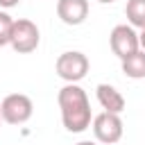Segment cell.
Returning a JSON list of instances; mask_svg holds the SVG:
<instances>
[{"mask_svg":"<svg viewBox=\"0 0 145 145\" xmlns=\"http://www.w3.org/2000/svg\"><path fill=\"white\" fill-rule=\"evenodd\" d=\"M125 16H127L131 27L143 29L145 27V0H127Z\"/></svg>","mask_w":145,"mask_h":145,"instance_id":"30bf717a","label":"cell"},{"mask_svg":"<svg viewBox=\"0 0 145 145\" xmlns=\"http://www.w3.org/2000/svg\"><path fill=\"white\" fill-rule=\"evenodd\" d=\"M95 95H97V102H100V106L104 111L118 113V116L125 111V97H122V93L116 86H111V84H97Z\"/></svg>","mask_w":145,"mask_h":145,"instance_id":"ba28073f","label":"cell"},{"mask_svg":"<svg viewBox=\"0 0 145 145\" xmlns=\"http://www.w3.org/2000/svg\"><path fill=\"white\" fill-rule=\"evenodd\" d=\"M122 72L129 79H145V50L134 52L131 57L122 59Z\"/></svg>","mask_w":145,"mask_h":145,"instance_id":"9c48e42d","label":"cell"},{"mask_svg":"<svg viewBox=\"0 0 145 145\" xmlns=\"http://www.w3.org/2000/svg\"><path fill=\"white\" fill-rule=\"evenodd\" d=\"M0 122H2V113H0Z\"/></svg>","mask_w":145,"mask_h":145,"instance_id":"2e32d148","label":"cell"},{"mask_svg":"<svg viewBox=\"0 0 145 145\" xmlns=\"http://www.w3.org/2000/svg\"><path fill=\"white\" fill-rule=\"evenodd\" d=\"M109 45H111V52L122 61L127 57H131L134 52L140 50V41H138V34L131 25H116L109 34Z\"/></svg>","mask_w":145,"mask_h":145,"instance_id":"5b68a950","label":"cell"},{"mask_svg":"<svg viewBox=\"0 0 145 145\" xmlns=\"http://www.w3.org/2000/svg\"><path fill=\"white\" fill-rule=\"evenodd\" d=\"M138 41H140V50H145V27L140 29V34H138Z\"/></svg>","mask_w":145,"mask_h":145,"instance_id":"4fadbf2b","label":"cell"},{"mask_svg":"<svg viewBox=\"0 0 145 145\" xmlns=\"http://www.w3.org/2000/svg\"><path fill=\"white\" fill-rule=\"evenodd\" d=\"M93 134L100 143L104 145H113L122 138V118L118 113H109L102 111L93 118Z\"/></svg>","mask_w":145,"mask_h":145,"instance_id":"8992f818","label":"cell"},{"mask_svg":"<svg viewBox=\"0 0 145 145\" xmlns=\"http://www.w3.org/2000/svg\"><path fill=\"white\" fill-rule=\"evenodd\" d=\"M59 109H61V122L70 134L86 131L93 122L91 116V102L86 91L79 84H66L57 95Z\"/></svg>","mask_w":145,"mask_h":145,"instance_id":"6da1fadb","label":"cell"},{"mask_svg":"<svg viewBox=\"0 0 145 145\" xmlns=\"http://www.w3.org/2000/svg\"><path fill=\"white\" fill-rule=\"evenodd\" d=\"M97 2H102V5H111V2H116V0H97Z\"/></svg>","mask_w":145,"mask_h":145,"instance_id":"9a60e30c","label":"cell"},{"mask_svg":"<svg viewBox=\"0 0 145 145\" xmlns=\"http://www.w3.org/2000/svg\"><path fill=\"white\" fill-rule=\"evenodd\" d=\"M0 113H2V120L7 125H25L34 113V104L27 95L11 93L0 102Z\"/></svg>","mask_w":145,"mask_h":145,"instance_id":"277c9868","label":"cell"},{"mask_svg":"<svg viewBox=\"0 0 145 145\" xmlns=\"http://www.w3.org/2000/svg\"><path fill=\"white\" fill-rule=\"evenodd\" d=\"M20 0H0V7H5V9H11V7H16Z\"/></svg>","mask_w":145,"mask_h":145,"instance_id":"7c38bea8","label":"cell"},{"mask_svg":"<svg viewBox=\"0 0 145 145\" xmlns=\"http://www.w3.org/2000/svg\"><path fill=\"white\" fill-rule=\"evenodd\" d=\"M41 43V32L36 27V23H32L29 18H18L14 20V29H11V41L9 45L18 52V54H29L39 48Z\"/></svg>","mask_w":145,"mask_h":145,"instance_id":"3957f363","label":"cell"},{"mask_svg":"<svg viewBox=\"0 0 145 145\" xmlns=\"http://www.w3.org/2000/svg\"><path fill=\"white\" fill-rule=\"evenodd\" d=\"M11 29H14V18L7 11H0V48L9 45L11 41Z\"/></svg>","mask_w":145,"mask_h":145,"instance_id":"8fae6325","label":"cell"},{"mask_svg":"<svg viewBox=\"0 0 145 145\" xmlns=\"http://www.w3.org/2000/svg\"><path fill=\"white\" fill-rule=\"evenodd\" d=\"M54 70L61 79H66L68 84H77L86 77L88 72V57L84 52H77V50H68V52H61L57 57V63H54Z\"/></svg>","mask_w":145,"mask_h":145,"instance_id":"7a4b0ae2","label":"cell"},{"mask_svg":"<svg viewBox=\"0 0 145 145\" xmlns=\"http://www.w3.org/2000/svg\"><path fill=\"white\" fill-rule=\"evenodd\" d=\"M75 145H97V143H93V140H79V143H75Z\"/></svg>","mask_w":145,"mask_h":145,"instance_id":"5bb4252c","label":"cell"},{"mask_svg":"<svg viewBox=\"0 0 145 145\" xmlns=\"http://www.w3.org/2000/svg\"><path fill=\"white\" fill-rule=\"evenodd\" d=\"M57 16L66 25H82L88 16V0H57Z\"/></svg>","mask_w":145,"mask_h":145,"instance_id":"52a82bcc","label":"cell"}]
</instances>
